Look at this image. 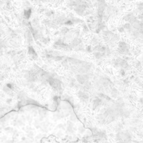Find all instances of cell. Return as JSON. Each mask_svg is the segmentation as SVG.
<instances>
[{
	"mask_svg": "<svg viewBox=\"0 0 143 143\" xmlns=\"http://www.w3.org/2000/svg\"><path fill=\"white\" fill-rule=\"evenodd\" d=\"M76 79L80 84H84L89 79V75H77Z\"/></svg>",
	"mask_w": 143,
	"mask_h": 143,
	"instance_id": "6da1fadb",
	"label": "cell"
},
{
	"mask_svg": "<svg viewBox=\"0 0 143 143\" xmlns=\"http://www.w3.org/2000/svg\"><path fill=\"white\" fill-rule=\"evenodd\" d=\"M78 96L79 98L83 101H87L89 96H88L87 94L83 92H78Z\"/></svg>",
	"mask_w": 143,
	"mask_h": 143,
	"instance_id": "7a4b0ae2",
	"label": "cell"
},
{
	"mask_svg": "<svg viewBox=\"0 0 143 143\" xmlns=\"http://www.w3.org/2000/svg\"><path fill=\"white\" fill-rule=\"evenodd\" d=\"M101 99H95L92 103V108L94 110V109H96L97 107L99 106L101 104Z\"/></svg>",
	"mask_w": 143,
	"mask_h": 143,
	"instance_id": "3957f363",
	"label": "cell"
},
{
	"mask_svg": "<svg viewBox=\"0 0 143 143\" xmlns=\"http://www.w3.org/2000/svg\"><path fill=\"white\" fill-rule=\"evenodd\" d=\"M80 43H81V40H80V39L75 38L73 41V43H72V44H71V47L78 46H79V44H80Z\"/></svg>",
	"mask_w": 143,
	"mask_h": 143,
	"instance_id": "277c9868",
	"label": "cell"
},
{
	"mask_svg": "<svg viewBox=\"0 0 143 143\" xmlns=\"http://www.w3.org/2000/svg\"><path fill=\"white\" fill-rule=\"evenodd\" d=\"M91 88H92V84L89 83H86V84H84V86L83 87L84 91H85V92L89 91L91 89Z\"/></svg>",
	"mask_w": 143,
	"mask_h": 143,
	"instance_id": "5b68a950",
	"label": "cell"
},
{
	"mask_svg": "<svg viewBox=\"0 0 143 143\" xmlns=\"http://www.w3.org/2000/svg\"><path fill=\"white\" fill-rule=\"evenodd\" d=\"M117 94H118V92H117V89H112V91H111V94H112V96H116L117 95Z\"/></svg>",
	"mask_w": 143,
	"mask_h": 143,
	"instance_id": "8992f818",
	"label": "cell"
},
{
	"mask_svg": "<svg viewBox=\"0 0 143 143\" xmlns=\"http://www.w3.org/2000/svg\"><path fill=\"white\" fill-rule=\"evenodd\" d=\"M133 27L135 28V29H140V28H141V25L139 23H134Z\"/></svg>",
	"mask_w": 143,
	"mask_h": 143,
	"instance_id": "52a82bcc",
	"label": "cell"
},
{
	"mask_svg": "<svg viewBox=\"0 0 143 143\" xmlns=\"http://www.w3.org/2000/svg\"><path fill=\"white\" fill-rule=\"evenodd\" d=\"M94 55H95V57H96L97 59H100V58H101L102 57H103V54H101L100 52H96V53H95Z\"/></svg>",
	"mask_w": 143,
	"mask_h": 143,
	"instance_id": "ba28073f",
	"label": "cell"
},
{
	"mask_svg": "<svg viewBox=\"0 0 143 143\" xmlns=\"http://www.w3.org/2000/svg\"><path fill=\"white\" fill-rule=\"evenodd\" d=\"M29 53L30 54V55H35L36 54H35V52L34 50V49H33L32 48H29Z\"/></svg>",
	"mask_w": 143,
	"mask_h": 143,
	"instance_id": "9c48e42d",
	"label": "cell"
},
{
	"mask_svg": "<svg viewBox=\"0 0 143 143\" xmlns=\"http://www.w3.org/2000/svg\"><path fill=\"white\" fill-rule=\"evenodd\" d=\"M10 43H11L12 46H15V47L19 46V45L18 44V43H17V42H15V41H13V40L10 41Z\"/></svg>",
	"mask_w": 143,
	"mask_h": 143,
	"instance_id": "30bf717a",
	"label": "cell"
},
{
	"mask_svg": "<svg viewBox=\"0 0 143 143\" xmlns=\"http://www.w3.org/2000/svg\"><path fill=\"white\" fill-rule=\"evenodd\" d=\"M62 57H55V60L56 61H60V60H62Z\"/></svg>",
	"mask_w": 143,
	"mask_h": 143,
	"instance_id": "8fae6325",
	"label": "cell"
},
{
	"mask_svg": "<svg viewBox=\"0 0 143 143\" xmlns=\"http://www.w3.org/2000/svg\"><path fill=\"white\" fill-rule=\"evenodd\" d=\"M125 28H126V29H131V24H126V25H125Z\"/></svg>",
	"mask_w": 143,
	"mask_h": 143,
	"instance_id": "7c38bea8",
	"label": "cell"
},
{
	"mask_svg": "<svg viewBox=\"0 0 143 143\" xmlns=\"http://www.w3.org/2000/svg\"><path fill=\"white\" fill-rule=\"evenodd\" d=\"M68 32V29L66 28V29H64L63 30H61V33H63V34H66V32Z\"/></svg>",
	"mask_w": 143,
	"mask_h": 143,
	"instance_id": "4fadbf2b",
	"label": "cell"
}]
</instances>
